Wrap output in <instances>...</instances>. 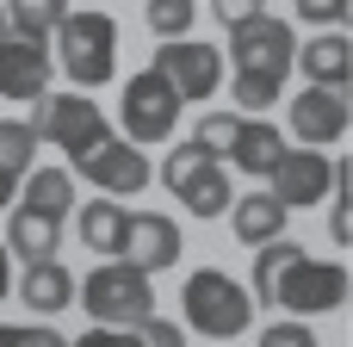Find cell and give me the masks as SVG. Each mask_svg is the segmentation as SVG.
<instances>
[{"label": "cell", "instance_id": "30", "mask_svg": "<svg viewBox=\"0 0 353 347\" xmlns=\"http://www.w3.org/2000/svg\"><path fill=\"white\" fill-rule=\"evenodd\" d=\"M0 347H68V335H56L50 323H0Z\"/></svg>", "mask_w": 353, "mask_h": 347}, {"label": "cell", "instance_id": "2", "mask_svg": "<svg viewBox=\"0 0 353 347\" xmlns=\"http://www.w3.org/2000/svg\"><path fill=\"white\" fill-rule=\"evenodd\" d=\"M180 317H186V329L205 335V341H236V335L254 329V298H248V286H242L236 273L199 267V273H186Z\"/></svg>", "mask_w": 353, "mask_h": 347}, {"label": "cell", "instance_id": "11", "mask_svg": "<svg viewBox=\"0 0 353 347\" xmlns=\"http://www.w3.org/2000/svg\"><path fill=\"white\" fill-rule=\"evenodd\" d=\"M267 180H273L267 192H273L285 211H304V205H323V199H329V186H335V161H329L323 149H285V155L273 161Z\"/></svg>", "mask_w": 353, "mask_h": 347}, {"label": "cell", "instance_id": "17", "mask_svg": "<svg viewBox=\"0 0 353 347\" xmlns=\"http://www.w3.org/2000/svg\"><path fill=\"white\" fill-rule=\"evenodd\" d=\"M223 217H230V230H236V242H242V248H261V242L285 236V217H292V211H285L273 192H236Z\"/></svg>", "mask_w": 353, "mask_h": 347}, {"label": "cell", "instance_id": "9", "mask_svg": "<svg viewBox=\"0 0 353 347\" xmlns=\"http://www.w3.org/2000/svg\"><path fill=\"white\" fill-rule=\"evenodd\" d=\"M292 56H298V37H292L285 19L254 12V19H236V25H230V62H236V68L292 75Z\"/></svg>", "mask_w": 353, "mask_h": 347}, {"label": "cell", "instance_id": "31", "mask_svg": "<svg viewBox=\"0 0 353 347\" xmlns=\"http://www.w3.org/2000/svg\"><path fill=\"white\" fill-rule=\"evenodd\" d=\"M353 0H298V19H310L316 31H347Z\"/></svg>", "mask_w": 353, "mask_h": 347}, {"label": "cell", "instance_id": "19", "mask_svg": "<svg viewBox=\"0 0 353 347\" xmlns=\"http://www.w3.org/2000/svg\"><path fill=\"white\" fill-rule=\"evenodd\" d=\"M124 224H130V211L118 199H87L81 205V248H93V255L112 261L124 248Z\"/></svg>", "mask_w": 353, "mask_h": 347}, {"label": "cell", "instance_id": "13", "mask_svg": "<svg viewBox=\"0 0 353 347\" xmlns=\"http://www.w3.org/2000/svg\"><path fill=\"white\" fill-rule=\"evenodd\" d=\"M50 75H56V62H50V43H37V37H0V99H37V93H50Z\"/></svg>", "mask_w": 353, "mask_h": 347}, {"label": "cell", "instance_id": "33", "mask_svg": "<svg viewBox=\"0 0 353 347\" xmlns=\"http://www.w3.org/2000/svg\"><path fill=\"white\" fill-rule=\"evenodd\" d=\"M137 341L143 347H186V335H180V323H168V317H143V323H137Z\"/></svg>", "mask_w": 353, "mask_h": 347}, {"label": "cell", "instance_id": "7", "mask_svg": "<svg viewBox=\"0 0 353 347\" xmlns=\"http://www.w3.org/2000/svg\"><path fill=\"white\" fill-rule=\"evenodd\" d=\"M149 68L180 93V106L211 99V93L223 87V50H217V43H205V37H168V43L155 50V62H149Z\"/></svg>", "mask_w": 353, "mask_h": 347}, {"label": "cell", "instance_id": "1", "mask_svg": "<svg viewBox=\"0 0 353 347\" xmlns=\"http://www.w3.org/2000/svg\"><path fill=\"white\" fill-rule=\"evenodd\" d=\"M50 62L68 75L74 93H99L118 81V19L112 12H74L50 31Z\"/></svg>", "mask_w": 353, "mask_h": 347}, {"label": "cell", "instance_id": "6", "mask_svg": "<svg viewBox=\"0 0 353 347\" xmlns=\"http://www.w3.org/2000/svg\"><path fill=\"white\" fill-rule=\"evenodd\" d=\"M118 124H124V143L155 149V143H168V137H174V124H180V93H174L155 68H143V75H130V81H124Z\"/></svg>", "mask_w": 353, "mask_h": 347}, {"label": "cell", "instance_id": "3", "mask_svg": "<svg viewBox=\"0 0 353 347\" xmlns=\"http://www.w3.org/2000/svg\"><path fill=\"white\" fill-rule=\"evenodd\" d=\"M74 304L93 323H105V329H137L143 317H155V279L143 267H130V261L112 255L87 279H74Z\"/></svg>", "mask_w": 353, "mask_h": 347}, {"label": "cell", "instance_id": "18", "mask_svg": "<svg viewBox=\"0 0 353 347\" xmlns=\"http://www.w3.org/2000/svg\"><path fill=\"white\" fill-rule=\"evenodd\" d=\"M292 62L310 75V87H347V81H353V43H347V31H316L310 43H298Z\"/></svg>", "mask_w": 353, "mask_h": 347}, {"label": "cell", "instance_id": "28", "mask_svg": "<svg viewBox=\"0 0 353 347\" xmlns=\"http://www.w3.org/2000/svg\"><path fill=\"white\" fill-rule=\"evenodd\" d=\"M205 161H211V155H205L199 143H180V149H168V161H161V186H168V192H180V186H186V180H192Z\"/></svg>", "mask_w": 353, "mask_h": 347}, {"label": "cell", "instance_id": "14", "mask_svg": "<svg viewBox=\"0 0 353 347\" xmlns=\"http://www.w3.org/2000/svg\"><path fill=\"white\" fill-rule=\"evenodd\" d=\"M12 217H6V255H19V261H50L56 248H62V217H50V211H37V205H6Z\"/></svg>", "mask_w": 353, "mask_h": 347}, {"label": "cell", "instance_id": "8", "mask_svg": "<svg viewBox=\"0 0 353 347\" xmlns=\"http://www.w3.org/2000/svg\"><path fill=\"white\" fill-rule=\"evenodd\" d=\"M68 174H81L87 186H99L105 199H137L143 186H149V155L137 149V143H124V137H105V143H93L87 155H74L68 161Z\"/></svg>", "mask_w": 353, "mask_h": 347}, {"label": "cell", "instance_id": "16", "mask_svg": "<svg viewBox=\"0 0 353 347\" xmlns=\"http://www.w3.org/2000/svg\"><path fill=\"white\" fill-rule=\"evenodd\" d=\"M285 149H292V143L279 137V124H267V118H242V124H236V143H230V155H223V161H230L236 174L267 180V174H273V161H279Z\"/></svg>", "mask_w": 353, "mask_h": 347}, {"label": "cell", "instance_id": "29", "mask_svg": "<svg viewBox=\"0 0 353 347\" xmlns=\"http://www.w3.org/2000/svg\"><path fill=\"white\" fill-rule=\"evenodd\" d=\"M329 224H335V248L353 242V199H347V161H335V199H329Z\"/></svg>", "mask_w": 353, "mask_h": 347}, {"label": "cell", "instance_id": "10", "mask_svg": "<svg viewBox=\"0 0 353 347\" xmlns=\"http://www.w3.org/2000/svg\"><path fill=\"white\" fill-rule=\"evenodd\" d=\"M285 118H292V137L304 149H335L353 124L347 87H304V93H292V112Z\"/></svg>", "mask_w": 353, "mask_h": 347}, {"label": "cell", "instance_id": "15", "mask_svg": "<svg viewBox=\"0 0 353 347\" xmlns=\"http://www.w3.org/2000/svg\"><path fill=\"white\" fill-rule=\"evenodd\" d=\"M12 292H19V304H31L37 317H56V310H68L74 304V273L50 255V261H25V273L12 279Z\"/></svg>", "mask_w": 353, "mask_h": 347}, {"label": "cell", "instance_id": "21", "mask_svg": "<svg viewBox=\"0 0 353 347\" xmlns=\"http://www.w3.org/2000/svg\"><path fill=\"white\" fill-rule=\"evenodd\" d=\"M19 205H37V211H50V217H68V211H74V174H68V168H31Z\"/></svg>", "mask_w": 353, "mask_h": 347}, {"label": "cell", "instance_id": "36", "mask_svg": "<svg viewBox=\"0 0 353 347\" xmlns=\"http://www.w3.org/2000/svg\"><path fill=\"white\" fill-rule=\"evenodd\" d=\"M12 199H19V174H6V168H0V211H6Z\"/></svg>", "mask_w": 353, "mask_h": 347}, {"label": "cell", "instance_id": "27", "mask_svg": "<svg viewBox=\"0 0 353 347\" xmlns=\"http://www.w3.org/2000/svg\"><path fill=\"white\" fill-rule=\"evenodd\" d=\"M236 124H242V112H205V118H199V130H192V143H199L211 161H223V155H230V143H236Z\"/></svg>", "mask_w": 353, "mask_h": 347}, {"label": "cell", "instance_id": "22", "mask_svg": "<svg viewBox=\"0 0 353 347\" xmlns=\"http://www.w3.org/2000/svg\"><path fill=\"white\" fill-rule=\"evenodd\" d=\"M0 6H6V31L37 43H50V31L68 19V0H0Z\"/></svg>", "mask_w": 353, "mask_h": 347}, {"label": "cell", "instance_id": "4", "mask_svg": "<svg viewBox=\"0 0 353 347\" xmlns=\"http://www.w3.org/2000/svg\"><path fill=\"white\" fill-rule=\"evenodd\" d=\"M31 130H37V143H56L68 161L112 137L105 112H99L87 93H74V87H68V93H37V99H31Z\"/></svg>", "mask_w": 353, "mask_h": 347}, {"label": "cell", "instance_id": "24", "mask_svg": "<svg viewBox=\"0 0 353 347\" xmlns=\"http://www.w3.org/2000/svg\"><path fill=\"white\" fill-rule=\"evenodd\" d=\"M298 255H304V248H298L292 236L261 242V248H254V279H248V298H254V304H273V286H279V273H285Z\"/></svg>", "mask_w": 353, "mask_h": 347}, {"label": "cell", "instance_id": "20", "mask_svg": "<svg viewBox=\"0 0 353 347\" xmlns=\"http://www.w3.org/2000/svg\"><path fill=\"white\" fill-rule=\"evenodd\" d=\"M174 199H180L192 217H223V211H230V199H236L230 168H223V161H205V168H199V174H192V180H186Z\"/></svg>", "mask_w": 353, "mask_h": 347}, {"label": "cell", "instance_id": "38", "mask_svg": "<svg viewBox=\"0 0 353 347\" xmlns=\"http://www.w3.org/2000/svg\"><path fill=\"white\" fill-rule=\"evenodd\" d=\"M0 37H6V6H0Z\"/></svg>", "mask_w": 353, "mask_h": 347}, {"label": "cell", "instance_id": "26", "mask_svg": "<svg viewBox=\"0 0 353 347\" xmlns=\"http://www.w3.org/2000/svg\"><path fill=\"white\" fill-rule=\"evenodd\" d=\"M192 12H199V0H149L143 6V19H149V31L168 43V37H192Z\"/></svg>", "mask_w": 353, "mask_h": 347}, {"label": "cell", "instance_id": "35", "mask_svg": "<svg viewBox=\"0 0 353 347\" xmlns=\"http://www.w3.org/2000/svg\"><path fill=\"white\" fill-rule=\"evenodd\" d=\"M254 12H267V0H217V19H223V25H236V19H254Z\"/></svg>", "mask_w": 353, "mask_h": 347}, {"label": "cell", "instance_id": "25", "mask_svg": "<svg viewBox=\"0 0 353 347\" xmlns=\"http://www.w3.org/2000/svg\"><path fill=\"white\" fill-rule=\"evenodd\" d=\"M31 155H37V130H31V118H0V168L6 174H31Z\"/></svg>", "mask_w": 353, "mask_h": 347}, {"label": "cell", "instance_id": "34", "mask_svg": "<svg viewBox=\"0 0 353 347\" xmlns=\"http://www.w3.org/2000/svg\"><path fill=\"white\" fill-rule=\"evenodd\" d=\"M68 347H143V341H137V329H105V323H93L81 341H68Z\"/></svg>", "mask_w": 353, "mask_h": 347}, {"label": "cell", "instance_id": "12", "mask_svg": "<svg viewBox=\"0 0 353 347\" xmlns=\"http://www.w3.org/2000/svg\"><path fill=\"white\" fill-rule=\"evenodd\" d=\"M180 248H186V242H180V224H174L168 211H130L118 261H130V267H143V273L155 279V273L180 267Z\"/></svg>", "mask_w": 353, "mask_h": 347}, {"label": "cell", "instance_id": "5", "mask_svg": "<svg viewBox=\"0 0 353 347\" xmlns=\"http://www.w3.org/2000/svg\"><path fill=\"white\" fill-rule=\"evenodd\" d=\"M347 267L341 261H316V255H298L279 286H273V310L285 317H329V310H347Z\"/></svg>", "mask_w": 353, "mask_h": 347}, {"label": "cell", "instance_id": "23", "mask_svg": "<svg viewBox=\"0 0 353 347\" xmlns=\"http://www.w3.org/2000/svg\"><path fill=\"white\" fill-rule=\"evenodd\" d=\"M230 99H236V112H242V118H261V112H273V106L285 99V75L236 68V81H230Z\"/></svg>", "mask_w": 353, "mask_h": 347}, {"label": "cell", "instance_id": "37", "mask_svg": "<svg viewBox=\"0 0 353 347\" xmlns=\"http://www.w3.org/2000/svg\"><path fill=\"white\" fill-rule=\"evenodd\" d=\"M0 298H12V255H6V242H0Z\"/></svg>", "mask_w": 353, "mask_h": 347}, {"label": "cell", "instance_id": "32", "mask_svg": "<svg viewBox=\"0 0 353 347\" xmlns=\"http://www.w3.org/2000/svg\"><path fill=\"white\" fill-rule=\"evenodd\" d=\"M261 347H316V335H310V323H304V317H292V323L261 329Z\"/></svg>", "mask_w": 353, "mask_h": 347}]
</instances>
